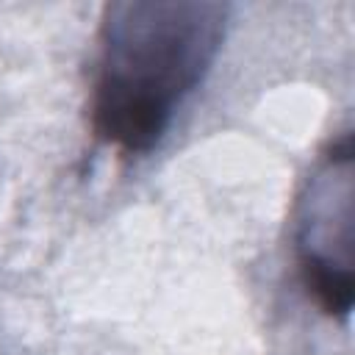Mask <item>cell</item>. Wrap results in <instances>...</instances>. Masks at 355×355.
<instances>
[{
    "label": "cell",
    "mask_w": 355,
    "mask_h": 355,
    "mask_svg": "<svg viewBox=\"0 0 355 355\" xmlns=\"http://www.w3.org/2000/svg\"><path fill=\"white\" fill-rule=\"evenodd\" d=\"M227 6L128 0L105 6L92 89V130L125 150H153L200 86L225 39Z\"/></svg>",
    "instance_id": "obj_1"
},
{
    "label": "cell",
    "mask_w": 355,
    "mask_h": 355,
    "mask_svg": "<svg viewBox=\"0 0 355 355\" xmlns=\"http://www.w3.org/2000/svg\"><path fill=\"white\" fill-rule=\"evenodd\" d=\"M300 219V277L322 311L347 316L352 308V269L333 261V227L352 230V136L333 144L327 166L313 178Z\"/></svg>",
    "instance_id": "obj_2"
}]
</instances>
